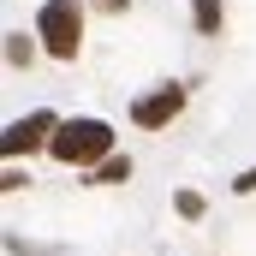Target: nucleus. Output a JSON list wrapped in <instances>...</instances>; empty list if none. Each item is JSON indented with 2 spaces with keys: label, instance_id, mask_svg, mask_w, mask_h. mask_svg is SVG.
I'll return each instance as SVG.
<instances>
[{
  "label": "nucleus",
  "instance_id": "8",
  "mask_svg": "<svg viewBox=\"0 0 256 256\" xmlns=\"http://www.w3.org/2000/svg\"><path fill=\"white\" fill-rule=\"evenodd\" d=\"M173 208H179L185 220H202V214H208V196H202V191H179V196H173Z\"/></svg>",
  "mask_w": 256,
  "mask_h": 256
},
{
  "label": "nucleus",
  "instance_id": "7",
  "mask_svg": "<svg viewBox=\"0 0 256 256\" xmlns=\"http://www.w3.org/2000/svg\"><path fill=\"white\" fill-rule=\"evenodd\" d=\"M30 60H36V42L24 30H6V66H30Z\"/></svg>",
  "mask_w": 256,
  "mask_h": 256
},
{
  "label": "nucleus",
  "instance_id": "3",
  "mask_svg": "<svg viewBox=\"0 0 256 256\" xmlns=\"http://www.w3.org/2000/svg\"><path fill=\"white\" fill-rule=\"evenodd\" d=\"M185 84H155V90H143L137 102H131V126L137 131H161V126H173L179 114H185Z\"/></svg>",
  "mask_w": 256,
  "mask_h": 256
},
{
  "label": "nucleus",
  "instance_id": "2",
  "mask_svg": "<svg viewBox=\"0 0 256 256\" xmlns=\"http://www.w3.org/2000/svg\"><path fill=\"white\" fill-rule=\"evenodd\" d=\"M36 36L48 60H78L84 54V0H42Z\"/></svg>",
  "mask_w": 256,
  "mask_h": 256
},
{
  "label": "nucleus",
  "instance_id": "9",
  "mask_svg": "<svg viewBox=\"0 0 256 256\" xmlns=\"http://www.w3.org/2000/svg\"><path fill=\"white\" fill-rule=\"evenodd\" d=\"M232 191H238V196H250V191H256V167H244V173L232 179Z\"/></svg>",
  "mask_w": 256,
  "mask_h": 256
},
{
  "label": "nucleus",
  "instance_id": "4",
  "mask_svg": "<svg viewBox=\"0 0 256 256\" xmlns=\"http://www.w3.org/2000/svg\"><path fill=\"white\" fill-rule=\"evenodd\" d=\"M54 131H60V114L36 108V114H24V120H12V126H6V137H0V149H6V161H24V155L48 149V143H54Z\"/></svg>",
  "mask_w": 256,
  "mask_h": 256
},
{
  "label": "nucleus",
  "instance_id": "6",
  "mask_svg": "<svg viewBox=\"0 0 256 256\" xmlns=\"http://www.w3.org/2000/svg\"><path fill=\"white\" fill-rule=\"evenodd\" d=\"M90 173H96L90 185H126V179H131V155H108V161L90 167Z\"/></svg>",
  "mask_w": 256,
  "mask_h": 256
},
{
  "label": "nucleus",
  "instance_id": "1",
  "mask_svg": "<svg viewBox=\"0 0 256 256\" xmlns=\"http://www.w3.org/2000/svg\"><path fill=\"white\" fill-rule=\"evenodd\" d=\"M48 155H54L60 167H102V161L114 155V126L96 120V114H84V120H60Z\"/></svg>",
  "mask_w": 256,
  "mask_h": 256
},
{
  "label": "nucleus",
  "instance_id": "5",
  "mask_svg": "<svg viewBox=\"0 0 256 256\" xmlns=\"http://www.w3.org/2000/svg\"><path fill=\"white\" fill-rule=\"evenodd\" d=\"M191 18H196V36H220L226 30V0H191Z\"/></svg>",
  "mask_w": 256,
  "mask_h": 256
}]
</instances>
